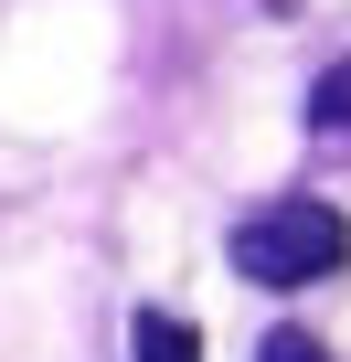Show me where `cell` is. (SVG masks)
I'll return each mask as SVG.
<instances>
[{
    "instance_id": "cell-1",
    "label": "cell",
    "mask_w": 351,
    "mask_h": 362,
    "mask_svg": "<svg viewBox=\"0 0 351 362\" xmlns=\"http://www.w3.org/2000/svg\"><path fill=\"white\" fill-rule=\"evenodd\" d=\"M234 267L256 288H319L351 267V214L340 203H266L234 224Z\"/></svg>"
},
{
    "instance_id": "cell-2",
    "label": "cell",
    "mask_w": 351,
    "mask_h": 362,
    "mask_svg": "<svg viewBox=\"0 0 351 362\" xmlns=\"http://www.w3.org/2000/svg\"><path fill=\"white\" fill-rule=\"evenodd\" d=\"M128 351H138V362H203V330H192L182 309H138V320H128Z\"/></svg>"
},
{
    "instance_id": "cell-3",
    "label": "cell",
    "mask_w": 351,
    "mask_h": 362,
    "mask_svg": "<svg viewBox=\"0 0 351 362\" xmlns=\"http://www.w3.org/2000/svg\"><path fill=\"white\" fill-rule=\"evenodd\" d=\"M309 128H351V64H330L309 86Z\"/></svg>"
},
{
    "instance_id": "cell-4",
    "label": "cell",
    "mask_w": 351,
    "mask_h": 362,
    "mask_svg": "<svg viewBox=\"0 0 351 362\" xmlns=\"http://www.w3.org/2000/svg\"><path fill=\"white\" fill-rule=\"evenodd\" d=\"M256 362H330V351H319L309 330H266V341H256Z\"/></svg>"
}]
</instances>
